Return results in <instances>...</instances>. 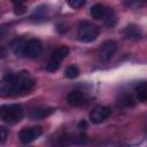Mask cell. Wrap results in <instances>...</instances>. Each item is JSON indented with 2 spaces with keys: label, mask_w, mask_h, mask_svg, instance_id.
Segmentation results:
<instances>
[{
  "label": "cell",
  "mask_w": 147,
  "mask_h": 147,
  "mask_svg": "<svg viewBox=\"0 0 147 147\" xmlns=\"http://www.w3.org/2000/svg\"><path fill=\"white\" fill-rule=\"evenodd\" d=\"M34 85V80L26 71L9 74L0 80V95L15 96L29 93Z\"/></svg>",
  "instance_id": "cell-1"
},
{
  "label": "cell",
  "mask_w": 147,
  "mask_h": 147,
  "mask_svg": "<svg viewBox=\"0 0 147 147\" xmlns=\"http://www.w3.org/2000/svg\"><path fill=\"white\" fill-rule=\"evenodd\" d=\"M24 116V110L21 105L10 103L0 106V119L6 123H17Z\"/></svg>",
  "instance_id": "cell-2"
},
{
  "label": "cell",
  "mask_w": 147,
  "mask_h": 147,
  "mask_svg": "<svg viewBox=\"0 0 147 147\" xmlns=\"http://www.w3.org/2000/svg\"><path fill=\"white\" fill-rule=\"evenodd\" d=\"M99 28L91 22H80L77 29V37L83 42L94 41L99 36Z\"/></svg>",
  "instance_id": "cell-3"
},
{
  "label": "cell",
  "mask_w": 147,
  "mask_h": 147,
  "mask_svg": "<svg viewBox=\"0 0 147 147\" xmlns=\"http://www.w3.org/2000/svg\"><path fill=\"white\" fill-rule=\"evenodd\" d=\"M69 53V48L67 46H60L57 47L52 54H51V57L46 64V70L48 71H56L60 67V63L62 62V60H64L67 57Z\"/></svg>",
  "instance_id": "cell-4"
},
{
  "label": "cell",
  "mask_w": 147,
  "mask_h": 147,
  "mask_svg": "<svg viewBox=\"0 0 147 147\" xmlns=\"http://www.w3.org/2000/svg\"><path fill=\"white\" fill-rule=\"evenodd\" d=\"M42 133V129L40 126H32V127H24L18 133V139L22 144H30L37 138H39Z\"/></svg>",
  "instance_id": "cell-5"
},
{
  "label": "cell",
  "mask_w": 147,
  "mask_h": 147,
  "mask_svg": "<svg viewBox=\"0 0 147 147\" xmlns=\"http://www.w3.org/2000/svg\"><path fill=\"white\" fill-rule=\"evenodd\" d=\"M111 114L110 108L106 106H95L90 113V121L94 124H100L107 119Z\"/></svg>",
  "instance_id": "cell-6"
},
{
  "label": "cell",
  "mask_w": 147,
  "mask_h": 147,
  "mask_svg": "<svg viewBox=\"0 0 147 147\" xmlns=\"http://www.w3.org/2000/svg\"><path fill=\"white\" fill-rule=\"evenodd\" d=\"M42 53V44L39 39H30L26 41L24 55L30 59H36Z\"/></svg>",
  "instance_id": "cell-7"
},
{
  "label": "cell",
  "mask_w": 147,
  "mask_h": 147,
  "mask_svg": "<svg viewBox=\"0 0 147 147\" xmlns=\"http://www.w3.org/2000/svg\"><path fill=\"white\" fill-rule=\"evenodd\" d=\"M117 49V44L114 40H107L102 44L100 49V56L103 61H109Z\"/></svg>",
  "instance_id": "cell-8"
},
{
  "label": "cell",
  "mask_w": 147,
  "mask_h": 147,
  "mask_svg": "<svg viewBox=\"0 0 147 147\" xmlns=\"http://www.w3.org/2000/svg\"><path fill=\"white\" fill-rule=\"evenodd\" d=\"M123 36L129 40H139L142 37V33H141V30L137 25L131 24V25H127L126 28H124Z\"/></svg>",
  "instance_id": "cell-9"
},
{
  "label": "cell",
  "mask_w": 147,
  "mask_h": 147,
  "mask_svg": "<svg viewBox=\"0 0 147 147\" xmlns=\"http://www.w3.org/2000/svg\"><path fill=\"white\" fill-rule=\"evenodd\" d=\"M25 45L26 40L24 38H16L11 42V51L16 56H24V51H25Z\"/></svg>",
  "instance_id": "cell-10"
},
{
  "label": "cell",
  "mask_w": 147,
  "mask_h": 147,
  "mask_svg": "<svg viewBox=\"0 0 147 147\" xmlns=\"http://www.w3.org/2000/svg\"><path fill=\"white\" fill-rule=\"evenodd\" d=\"M84 94L80 92V91H72L68 94L67 96V101L70 106H74V107H78L80 106L83 102H84Z\"/></svg>",
  "instance_id": "cell-11"
},
{
  "label": "cell",
  "mask_w": 147,
  "mask_h": 147,
  "mask_svg": "<svg viewBox=\"0 0 147 147\" xmlns=\"http://www.w3.org/2000/svg\"><path fill=\"white\" fill-rule=\"evenodd\" d=\"M53 108H49V107H39V108H36L33 109L31 113H30V117L32 119H42L47 116H49L52 113H53Z\"/></svg>",
  "instance_id": "cell-12"
},
{
  "label": "cell",
  "mask_w": 147,
  "mask_h": 147,
  "mask_svg": "<svg viewBox=\"0 0 147 147\" xmlns=\"http://www.w3.org/2000/svg\"><path fill=\"white\" fill-rule=\"evenodd\" d=\"M90 14L93 18L101 20V18H103V16L106 14V7L101 3H96V5L92 6V8L90 9Z\"/></svg>",
  "instance_id": "cell-13"
},
{
  "label": "cell",
  "mask_w": 147,
  "mask_h": 147,
  "mask_svg": "<svg viewBox=\"0 0 147 147\" xmlns=\"http://www.w3.org/2000/svg\"><path fill=\"white\" fill-rule=\"evenodd\" d=\"M133 106H134V100L130 94H123L117 101V107L121 108H132Z\"/></svg>",
  "instance_id": "cell-14"
},
{
  "label": "cell",
  "mask_w": 147,
  "mask_h": 147,
  "mask_svg": "<svg viewBox=\"0 0 147 147\" xmlns=\"http://www.w3.org/2000/svg\"><path fill=\"white\" fill-rule=\"evenodd\" d=\"M46 13H47V7L46 6H40V7H37L31 16V20L32 21H36V22H39V21H42L46 18Z\"/></svg>",
  "instance_id": "cell-15"
},
{
  "label": "cell",
  "mask_w": 147,
  "mask_h": 147,
  "mask_svg": "<svg viewBox=\"0 0 147 147\" xmlns=\"http://www.w3.org/2000/svg\"><path fill=\"white\" fill-rule=\"evenodd\" d=\"M103 20H105V24L108 28H113L116 24V16L113 8H106V14L103 16Z\"/></svg>",
  "instance_id": "cell-16"
},
{
  "label": "cell",
  "mask_w": 147,
  "mask_h": 147,
  "mask_svg": "<svg viewBox=\"0 0 147 147\" xmlns=\"http://www.w3.org/2000/svg\"><path fill=\"white\" fill-rule=\"evenodd\" d=\"M136 93H137V99L140 102H146V100H147V87H146L145 83H141L140 85L137 86Z\"/></svg>",
  "instance_id": "cell-17"
},
{
  "label": "cell",
  "mask_w": 147,
  "mask_h": 147,
  "mask_svg": "<svg viewBox=\"0 0 147 147\" xmlns=\"http://www.w3.org/2000/svg\"><path fill=\"white\" fill-rule=\"evenodd\" d=\"M64 75H65L67 78H69V79H74V78L78 77V75H79V70H78V68H77L76 65H69V67H67Z\"/></svg>",
  "instance_id": "cell-18"
},
{
  "label": "cell",
  "mask_w": 147,
  "mask_h": 147,
  "mask_svg": "<svg viewBox=\"0 0 147 147\" xmlns=\"http://www.w3.org/2000/svg\"><path fill=\"white\" fill-rule=\"evenodd\" d=\"M85 2H86V0H67L68 6L71 7V8H74V9L83 7L85 5Z\"/></svg>",
  "instance_id": "cell-19"
},
{
  "label": "cell",
  "mask_w": 147,
  "mask_h": 147,
  "mask_svg": "<svg viewBox=\"0 0 147 147\" xmlns=\"http://www.w3.org/2000/svg\"><path fill=\"white\" fill-rule=\"evenodd\" d=\"M25 6H24V3L23 5H15V14H17V15H22V14H24L25 13Z\"/></svg>",
  "instance_id": "cell-20"
},
{
  "label": "cell",
  "mask_w": 147,
  "mask_h": 147,
  "mask_svg": "<svg viewBox=\"0 0 147 147\" xmlns=\"http://www.w3.org/2000/svg\"><path fill=\"white\" fill-rule=\"evenodd\" d=\"M8 34V29L6 26H0V41H2Z\"/></svg>",
  "instance_id": "cell-21"
},
{
  "label": "cell",
  "mask_w": 147,
  "mask_h": 147,
  "mask_svg": "<svg viewBox=\"0 0 147 147\" xmlns=\"http://www.w3.org/2000/svg\"><path fill=\"white\" fill-rule=\"evenodd\" d=\"M6 138H7V131L5 127L0 126V142H3L6 140Z\"/></svg>",
  "instance_id": "cell-22"
},
{
  "label": "cell",
  "mask_w": 147,
  "mask_h": 147,
  "mask_svg": "<svg viewBox=\"0 0 147 147\" xmlns=\"http://www.w3.org/2000/svg\"><path fill=\"white\" fill-rule=\"evenodd\" d=\"M86 126H87V124H86V122H85V121H82V122L79 123V125H78V127H79L80 130H85V129H86Z\"/></svg>",
  "instance_id": "cell-23"
},
{
  "label": "cell",
  "mask_w": 147,
  "mask_h": 147,
  "mask_svg": "<svg viewBox=\"0 0 147 147\" xmlns=\"http://www.w3.org/2000/svg\"><path fill=\"white\" fill-rule=\"evenodd\" d=\"M14 2V5H23L26 0H11Z\"/></svg>",
  "instance_id": "cell-24"
},
{
  "label": "cell",
  "mask_w": 147,
  "mask_h": 147,
  "mask_svg": "<svg viewBox=\"0 0 147 147\" xmlns=\"http://www.w3.org/2000/svg\"><path fill=\"white\" fill-rule=\"evenodd\" d=\"M5 54H6V53H5V51H3L2 48H1V49H0V57H2V56H5Z\"/></svg>",
  "instance_id": "cell-25"
}]
</instances>
